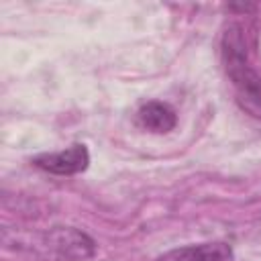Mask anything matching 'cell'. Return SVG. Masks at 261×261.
<instances>
[{
  "instance_id": "obj_1",
  "label": "cell",
  "mask_w": 261,
  "mask_h": 261,
  "mask_svg": "<svg viewBox=\"0 0 261 261\" xmlns=\"http://www.w3.org/2000/svg\"><path fill=\"white\" fill-rule=\"evenodd\" d=\"M222 61L243 106L261 118V75L249 61L243 29L239 24L228 27L222 37Z\"/></svg>"
},
{
  "instance_id": "obj_2",
  "label": "cell",
  "mask_w": 261,
  "mask_h": 261,
  "mask_svg": "<svg viewBox=\"0 0 261 261\" xmlns=\"http://www.w3.org/2000/svg\"><path fill=\"white\" fill-rule=\"evenodd\" d=\"M45 249L59 261H84L96 253V243L73 226H55L43 237Z\"/></svg>"
},
{
  "instance_id": "obj_3",
  "label": "cell",
  "mask_w": 261,
  "mask_h": 261,
  "mask_svg": "<svg viewBox=\"0 0 261 261\" xmlns=\"http://www.w3.org/2000/svg\"><path fill=\"white\" fill-rule=\"evenodd\" d=\"M33 163L43 169L49 171L53 175H73L80 173L88 167L90 163V151L86 145L75 143L63 151H53V153H41L37 157H33Z\"/></svg>"
},
{
  "instance_id": "obj_4",
  "label": "cell",
  "mask_w": 261,
  "mask_h": 261,
  "mask_svg": "<svg viewBox=\"0 0 261 261\" xmlns=\"http://www.w3.org/2000/svg\"><path fill=\"white\" fill-rule=\"evenodd\" d=\"M232 249L226 243H200L179 249H171L153 261H232Z\"/></svg>"
},
{
  "instance_id": "obj_5",
  "label": "cell",
  "mask_w": 261,
  "mask_h": 261,
  "mask_svg": "<svg viewBox=\"0 0 261 261\" xmlns=\"http://www.w3.org/2000/svg\"><path fill=\"white\" fill-rule=\"evenodd\" d=\"M137 120L143 128L151 130V133H169L175 128L177 124V114L175 110L165 104V102H159V100H151L147 104H143L137 112Z\"/></svg>"
}]
</instances>
